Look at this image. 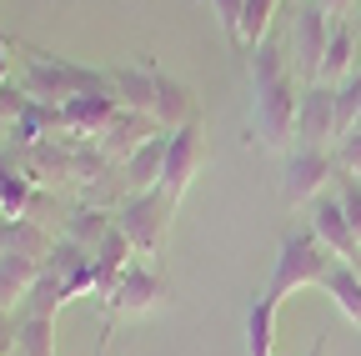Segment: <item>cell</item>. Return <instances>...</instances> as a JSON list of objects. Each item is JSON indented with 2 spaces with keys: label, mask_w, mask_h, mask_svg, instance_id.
Masks as SVG:
<instances>
[{
  "label": "cell",
  "mask_w": 361,
  "mask_h": 356,
  "mask_svg": "<svg viewBox=\"0 0 361 356\" xmlns=\"http://www.w3.org/2000/svg\"><path fill=\"white\" fill-rule=\"evenodd\" d=\"M20 351V321L16 311H0V356H16Z\"/></svg>",
  "instance_id": "29"
},
{
  "label": "cell",
  "mask_w": 361,
  "mask_h": 356,
  "mask_svg": "<svg viewBox=\"0 0 361 356\" xmlns=\"http://www.w3.org/2000/svg\"><path fill=\"white\" fill-rule=\"evenodd\" d=\"M331 251H326V241L316 236L311 226L306 231H286L281 236V246H276V266H271V281H266V301H286V296H296V291H306V286H322L326 281V271H331Z\"/></svg>",
  "instance_id": "2"
},
{
  "label": "cell",
  "mask_w": 361,
  "mask_h": 356,
  "mask_svg": "<svg viewBox=\"0 0 361 356\" xmlns=\"http://www.w3.org/2000/svg\"><path fill=\"white\" fill-rule=\"evenodd\" d=\"M20 91L40 106H66L75 96H101L111 91V75H96V70H85V66H71V61H56V56H30L25 66V80H20Z\"/></svg>",
  "instance_id": "3"
},
{
  "label": "cell",
  "mask_w": 361,
  "mask_h": 356,
  "mask_svg": "<svg viewBox=\"0 0 361 356\" xmlns=\"http://www.w3.org/2000/svg\"><path fill=\"white\" fill-rule=\"evenodd\" d=\"M276 351V301L256 296L246 311V356H271Z\"/></svg>",
  "instance_id": "19"
},
{
  "label": "cell",
  "mask_w": 361,
  "mask_h": 356,
  "mask_svg": "<svg viewBox=\"0 0 361 356\" xmlns=\"http://www.w3.org/2000/svg\"><path fill=\"white\" fill-rule=\"evenodd\" d=\"M306 85L291 70V56L276 40H261L251 51V141L261 151H291L296 116Z\"/></svg>",
  "instance_id": "1"
},
{
  "label": "cell",
  "mask_w": 361,
  "mask_h": 356,
  "mask_svg": "<svg viewBox=\"0 0 361 356\" xmlns=\"http://www.w3.org/2000/svg\"><path fill=\"white\" fill-rule=\"evenodd\" d=\"M166 146H171V130H156V136L126 161V191H130V196H141V191H156V186H161Z\"/></svg>",
  "instance_id": "13"
},
{
  "label": "cell",
  "mask_w": 361,
  "mask_h": 356,
  "mask_svg": "<svg viewBox=\"0 0 361 356\" xmlns=\"http://www.w3.org/2000/svg\"><path fill=\"white\" fill-rule=\"evenodd\" d=\"M311 231L326 241V251L336 256V261H361V241H356V231H351V221H346V211H341V201L326 191L322 201L311 206Z\"/></svg>",
  "instance_id": "10"
},
{
  "label": "cell",
  "mask_w": 361,
  "mask_h": 356,
  "mask_svg": "<svg viewBox=\"0 0 361 356\" xmlns=\"http://www.w3.org/2000/svg\"><path fill=\"white\" fill-rule=\"evenodd\" d=\"M40 271H45L40 261L16 256V251H0V311L25 306V296H30V286L40 281Z\"/></svg>",
  "instance_id": "15"
},
{
  "label": "cell",
  "mask_w": 361,
  "mask_h": 356,
  "mask_svg": "<svg viewBox=\"0 0 361 356\" xmlns=\"http://www.w3.org/2000/svg\"><path fill=\"white\" fill-rule=\"evenodd\" d=\"M111 331H116V321L106 317V326H101V341H96V356H106V346H111Z\"/></svg>",
  "instance_id": "31"
},
{
  "label": "cell",
  "mask_w": 361,
  "mask_h": 356,
  "mask_svg": "<svg viewBox=\"0 0 361 356\" xmlns=\"http://www.w3.org/2000/svg\"><path fill=\"white\" fill-rule=\"evenodd\" d=\"M296 146H316V151L336 146V85H306L301 91Z\"/></svg>",
  "instance_id": "8"
},
{
  "label": "cell",
  "mask_w": 361,
  "mask_h": 356,
  "mask_svg": "<svg viewBox=\"0 0 361 356\" xmlns=\"http://www.w3.org/2000/svg\"><path fill=\"white\" fill-rule=\"evenodd\" d=\"M171 201L161 191H141V196H126L121 211H116V226L121 236L135 246V256H156L166 246V231H171Z\"/></svg>",
  "instance_id": "4"
},
{
  "label": "cell",
  "mask_w": 361,
  "mask_h": 356,
  "mask_svg": "<svg viewBox=\"0 0 361 356\" xmlns=\"http://www.w3.org/2000/svg\"><path fill=\"white\" fill-rule=\"evenodd\" d=\"M336 176V156L331 151H316V146H296L291 161H286V176H281V201L296 211V206H316L326 196Z\"/></svg>",
  "instance_id": "7"
},
{
  "label": "cell",
  "mask_w": 361,
  "mask_h": 356,
  "mask_svg": "<svg viewBox=\"0 0 361 356\" xmlns=\"http://www.w3.org/2000/svg\"><path fill=\"white\" fill-rule=\"evenodd\" d=\"M151 116H156L161 130H180V125L196 121V96L180 80H171L166 70H156V111Z\"/></svg>",
  "instance_id": "14"
},
{
  "label": "cell",
  "mask_w": 361,
  "mask_h": 356,
  "mask_svg": "<svg viewBox=\"0 0 361 356\" xmlns=\"http://www.w3.org/2000/svg\"><path fill=\"white\" fill-rule=\"evenodd\" d=\"M336 201H341V211H346V221H351V231H356V241H361V181H351V176H336V191H331Z\"/></svg>",
  "instance_id": "26"
},
{
  "label": "cell",
  "mask_w": 361,
  "mask_h": 356,
  "mask_svg": "<svg viewBox=\"0 0 361 356\" xmlns=\"http://www.w3.org/2000/svg\"><path fill=\"white\" fill-rule=\"evenodd\" d=\"M286 6H301V0H286Z\"/></svg>",
  "instance_id": "35"
},
{
  "label": "cell",
  "mask_w": 361,
  "mask_h": 356,
  "mask_svg": "<svg viewBox=\"0 0 361 356\" xmlns=\"http://www.w3.org/2000/svg\"><path fill=\"white\" fill-rule=\"evenodd\" d=\"M286 6V0H246V16H241V35H236V46H246V51H256L261 40H266V30H271V20H276V11Z\"/></svg>",
  "instance_id": "24"
},
{
  "label": "cell",
  "mask_w": 361,
  "mask_h": 356,
  "mask_svg": "<svg viewBox=\"0 0 361 356\" xmlns=\"http://www.w3.org/2000/svg\"><path fill=\"white\" fill-rule=\"evenodd\" d=\"M322 291L336 301V311H341L351 326H361V271H356L351 261H331V271H326Z\"/></svg>",
  "instance_id": "18"
},
{
  "label": "cell",
  "mask_w": 361,
  "mask_h": 356,
  "mask_svg": "<svg viewBox=\"0 0 361 356\" xmlns=\"http://www.w3.org/2000/svg\"><path fill=\"white\" fill-rule=\"evenodd\" d=\"M156 130H161V125H156L151 116H141V111H121V116L106 125V136H101V156L126 166L135 151H141V146L156 136Z\"/></svg>",
  "instance_id": "11"
},
{
  "label": "cell",
  "mask_w": 361,
  "mask_h": 356,
  "mask_svg": "<svg viewBox=\"0 0 361 356\" xmlns=\"http://www.w3.org/2000/svg\"><path fill=\"white\" fill-rule=\"evenodd\" d=\"M161 301V276L151 271V266H126V271L116 276L111 296H106V317L121 321V317H146V311Z\"/></svg>",
  "instance_id": "9"
},
{
  "label": "cell",
  "mask_w": 361,
  "mask_h": 356,
  "mask_svg": "<svg viewBox=\"0 0 361 356\" xmlns=\"http://www.w3.org/2000/svg\"><path fill=\"white\" fill-rule=\"evenodd\" d=\"M30 201H35V186H30V176H25V171H16V166H6V161H0V216H11V221H20Z\"/></svg>",
  "instance_id": "23"
},
{
  "label": "cell",
  "mask_w": 361,
  "mask_h": 356,
  "mask_svg": "<svg viewBox=\"0 0 361 356\" xmlns=\"http://www.w3.org/2000/svg\"><path fill=\"white\" fill-rule=\"evenodd\" d=\"M331 156H336V176H351V181H361V130H351V136H346Z\"/></svg>",
  "instance_id": "27"
},
{
  "label": "cell",
  "mask_w": 361,
  "mask_h": 356,
  "mask_svg": "<svg viewBox=\"0 0 361 356\" xmlns=\"http://www.w3.org/2000/svg\"><path fill=\"white\" fill-rule=\"evenodd\" d=\"M121 116V101L116 91H101V96H75L61 106V125L75 130V136H106V125Z\"/></svg>",
  "instance_id": "12"
},
{
  "label": "cell",
  "mask_w": 361,
  "mask_h": 356,
  "mask_svg": "<svg viewBox=\"0 0 361 356\" xmlns=\"http://www.w3.org/2000/svg\"><path fill=\"white\" fill-rule=\"evenodd\" d=\"M356 130H361V121H356Z\"/></svg>",
  "instance_id": "36"
},
{
  "label": "cell",
  "mask_w": 361,
  "mask_h": 356,
  "mask_svg": "<svg viewBox=\"0 0 361 356\" xmlns=\"http://www.w3.org/2000/svg\"><path fill=\"white\" fill-rule=\"evenodd\" d=\"M351 70H356V35L346 20H331V40H326L322 70H316V85H346Z\"/></svg>",
  "instance_id": "16"
},
{
  "label": "cell",
  "mask_w": 361,
  "mask_h": 356,
  "mask_svg": "<svg viewBox=\"0 0 361 356\" xmlns=\"http://www.w3.org/2000/svg\"><path fill=\"white\" fill-rule=\"evenodd\" d=\"M326 341H331V331H322V336H316V341H311V351H306V356H326Z\"/></svg>",
  "instance_id": "33"
},
{
  "label": "cell",
  "mask_w": 361,
  "mask_h": 356,
  "mask_svg": "<svg viewBox=\"0 0 361 356\" xmlns=\"http://www.w3.org/2000/svg\"><path fill=\"white\" fill-rule=\"evenodd\" d=\"M201 166H206V130H201V121H191V125L171 130L166 171H161V186H156V191H161L171 206H180V196L191 191V181L201 176Z\"/></svg>",
  "instance_id": "6"
},
{
  "label": "cell",
  "mask_w": 361,
  "mask_h": 356,
  "mask_svg": "<svg viewBox=\"0 0 361 356\" xmlns=\"http://www.w3.org/2000/svg\"><path fill=\"white\" fill-rule=\"evenodd\" d=\"M211 11H216V20L226 25V35H241V16H246V0H211Z\"/></svg>",
  "instance_id": "28"
},
{
  "label": "cell",
  "mask_w": 361,
  "mask_h": 356,
  "mask_svg": "<svg viewBox=\"0 0 361 356\" xmlns=\"http://www.w3.org/2000/svg\"><path fill=\"white\" fill-rule=\"evenodd\" d=\"M316 6H322L326 16H336V20H341V16L351 11V0H316Z\"/></svg>",
  "instance_id": "30"
},
{
  "label": "cell",
  "mask_w": 361,
  "mask_h": 356,
  "mask_svg": "<svg viewBox=\"0 0 361 356\" xmlns=\"http://www.w3.org/2000/svg\"><path fill=\"white\" fill-rule=\"evenodd\" d=\"M6 75H11V56H6V35H0V91H6Z\"/></svg>",
  "instance_id": "32"
},
{
  "label": "cell",
  "mask_w": 361,
  "mask_h": 356,
  "mask_svg": "<svg viewBox=\"0 0 361 356\" xmlns=\"http://www.w3.org/2000/svg\"><path fill=\"white\" fill-rule=\"evenodd\" d=\"M111 226H116L111 211H90V206H80V211L71 216V226H66V241H75V246H85L90 256H96V246L111 236Z\"/></svg>",
  "instance_id": "22"
},
{
  "label": "cell",
  "mask_w": 361,
  "mask_h": 356,
  "mask_svg": "<svg viewBox=\"0 0 361 356\" xmlns=\"http://www.w3.org/2000/svg\"><path fill=\"white\" fill-rule=\"evenodd\" d=\"M326 40H331V16L316 6V0H301L296 16H291V70L301 85H316V70H322L326 56Z\"/></svg>",
  "instance_id": "5"
},
{
  "label": "cell",
  "mask_w": 361,
  "mask_h": 356,
  "mask_svg": "<svg viewBox=\"0 0 361 356\" xmlns=\"http://www.w3.org/2000/svg\"><path fill=\"white\" fill-rule=\"evenodd\" d=\"M16 356H56V317H20V351Z\"/></svg>",
  "instance_id": "25"
},
{
  "label": "cell",
  "mask_w": 361,
  "mask_h": 356,
  "mask_svg": "<svg viewBox=\"0 0 361 356\" xmlns=\"http://www.w3.org/2000/svg\"><path fill=\"white\" fill-rule=\"evenodd\" d=\"M111 91H116L121 111L151 116V111H156V66H146V70H111ZM151 121H156V116H151Z\"/></svg>",
  "instance_id": "17"
},
{
  "label": "cell",
  "mask_w": 361,
  "mask_h": 356,
  "mask_svg": "<svg viewBox=\"0 0 361 356\" xmlns=\"http://www.w3.org/2000/svg\"><path fill=\"white\" fill-rule=\"evenodd\" d=\"M0 251H16V256H30V261H51V251H56V241L45 236L35 221H6V236H0Z\"/></svg>",
  "instance_id": "20"
},
{
  "label": "cell",
  "mask_w": 361,
  "mask_h": 356,
  "mask_svg": "<svg viewBox=\"0 0 361 356\" xmlns=\"http://www.w3.org/2000/svg\"><path fill=\"white\" fill-rule=\"evenodd\" d=\"M71 301V286H66V276H56L51 266L40 271V281L30 286V296H25V306H20V317H56V311Z\"/></svg>",
  "instance_id": "21"
},
{
  "label": "cell",
  "mask_w": 361,
  "mask_h": 356,
  "mask_svg": "<svg viewBox=\"0 0 361 356\" xmlns=\"http://www.w3.org/2000/svg\"><path fill=\"white\" fill-rule=\"evenodd\" d=\"M6 136H11V121H6V116H0V141H6Z\"/></svg>",
  "instance_id": "34"
}]
</instances>
